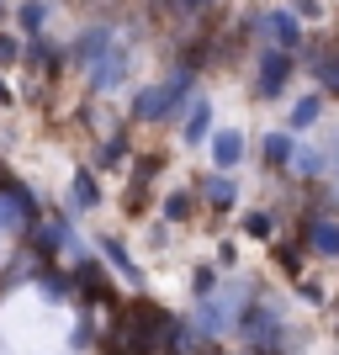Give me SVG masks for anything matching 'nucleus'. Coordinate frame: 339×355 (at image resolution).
I'll list each match as a JSON object with an SVG mask.
<instances>
[{
	"mask_svg": "<svg viewBox=\"0 0 339 355\" xmlns=\"http://www.w3.org/2000/svg\"><path fill=\"white\" fill-rule=\"evenodd\" d=\"M186 90H191V69H180L175 80H164V85L144 90V96L133 101V117H138V122H164V117H175Z\"/></svg>",
	"mask_w": 339,
	"mask_h": 355,
	"instance_id": "1",
	"label": "nucleus"
},
{
	"mask_svg": "<svg viewBox=\"0 0 339 355\" xmlns=\"http://www.w3.org/2000/svg\"><path fill=\"white\" fill-rule=\"evenodd\" d=\"M234 324H238V334L250 340V350H254V355H276V350H281V313L244 302Z\"/></svg>",
	"mask_w": 339,
	"mask_h": 355,
	"instance_id": "2",
	"label": "nucleus"
},
{
	"mask_svg": "<svg viewBox=\"0 0 339 355\" xmlns=\"http://www.w3.org/2000/svg\"><path fill=\"white\" fill-rule=\"evenodd\" d=\"M234 308H244V292H238V286H234V292H223V286H218V292H207L202 308H196V329H202V334H212V340H218V334H228V329H234V318H238Z\"/></svg>",
	"mask_w": 339,
	"mask_h": 355,
	"instance_id": "3",
	"label": "nucleus"
},
{
	"mask_svg": "<svg viewBox=\"0 0 339 355\" xmlns=\"http://www.w3.org/2000/svg\"><path fill=\"white\" fill-rule=\"evenodd\" d=\"M254 27L266 32L270 43L281 48V53H286V48H297V43H302V27H297V16H292V11H266V16H254Z\"/></svg>",
	"mask_w": 339,
	"mask_h": 355,
	"instance_id": "4",
	"label": "nucleus"
},
{
	"mask_svg": "<svg viewBox=\"0 0 339 355\" xmlns=\"http://www.w3.org/2000/svg\"><path fill=\"white\" fill-rule=\"evenodd\" d=\"M286 74H292V59H286L281 48H266V53H260V74H254V90H260V96H276V90L286 85Z\"/></svg>",
	"mask_w": 339,
	"mask_h": 355,
	"instance_id": "5",
	"label": "nucleus"
},
{
	"mask_svg": "<svg viewBox=\"0 0 339 355\" xmlns=\"http://www.w3.org/2000/svg\"><path fill=\"white\" fill-rule=\"evenodd\" d=\"M308 250L324 254V260H339V223L334 218H313L308 223Z\"/></svg>",
	"mask_w": 339,
	"mask_h": 355,
	"instance_id": "6",
	"label": "nucleus"
},
{
	"mask_svg": "<svg viewBox=\"0 0 339 355\" xmlns=\"http://www.w3.org/2000/svg\"><path fill=\"white\" fill-rule=\"evenodd\" d=\"M101 254H106V260H112V270H117V276H122V282H128V286H144V270H138V260H133V254H128V250H122V244H117V239H112V234L101 239Z\"/></svg>",
	"mask_w": 339,
	"mask_h": 355,
	"instance_id": "7",
	"label": "nucleus"
},
{
	"mask_svg": "<svg viewBox=\"0 0 339 355\" xmlns=\"http://www.w3.org/2000/svg\"><path fill=\"white\" fill-rule=\"evenodd\" d=\"M106 48H112V27H90V32H80V37H74V59L90 69V64L101 59Z\"/></svg>",
	"mask_w": 339,
	"mask_h": 355,
	"instance_id": "8",
	"label": "nucleus"
},
{
	"mask_svg": "<svg viewBox=\"0 0 339 355\" xmlns=\"http://www.w3.org/2000/svg\"><path fill=\"white\" fill-rule=\"evenodd\" d=\"M238 159H244V133H218L212 138V164H218L223 175H228Z\"/></svg>",
	"mask_w": 339,
	"mask_h": 355,
	"instance_id": "9",
	"label": "nucleus"
},
{
	"mask_svg": "<svg viewBox=\"0 0 339 355\" xmlns=\"http://www.w3.org/2000/svg\"><path fill=\"white\" fill-rule=\"evenodd\" d=\"M27 228V196L0 191V234H21Z\"/></svg>",
	"mask_w": 339,
	"mask_h": 355,
	"instance_id": "10",
	"label": "nucleus"
},
{
	"mask_svg": "<svg viewBox=\"0 0 339 355\" xmlns=\"http://www.w3.org/2000/svg\"><path fill=\"white\" fill-rule=\"evenodd\" d=\"M318 117H324V101H318V96H302V101H292V112H286V128L302 133V128H313Z\"/></svg>",
	"mask_w": 339,
	"mask_h": 355,
	"instance_id": "11",
	"label": "nucleus"
},
{
	"mask_svg": "<svg viewBox=\"0 0 339 355\" xmlns=\"http://www.w3.org/2000/svg\"><path fill=\"white\" fill-rule=\"evenodd\" d=\"M202 196L212 202V207H234V202H238V186H234V175H207L202 180Z\"/></svg>",
	"mask_w": 339,
	"mask_h": 355,
	"instance_id": "12",
	"label": "nucleus"
},
{
	"mask_svg": "<svg viewBox=\"0 0 339 355\" xmlns=\"http://www.w3.org/2000/svg\"><path fill=\"white\" fill-rule=\"evenodd\" d=\"M207 128H212V101H202V96H196L191 112H186V144H202Z\"/></svg>",
	"mask_w": 339,
	"mask_h": 355,
	"instance_id": "13",
	"label": "nucleus"
},
{
	"mask_svg": "<svg viewBox=\"0 0 339 355\" xmlns=\"http://www.w3.org/2000/svg\"><path fill=\"white\" fill-rule=\"evenodd\" d=\"M69 202L74 207H96V202H101V186H96V175H90V170H80V175H74V186H69Z\"/></svg>",
	"mask_w": 339,
	"mask_h": 355,
	"instance_id": "14",
	"label": "nucleus"
},
{
	"mask_svg": "<svg viewBox=\"0 0 339 355\" xmlns=\"http://www.w3.org/2000/svg\"><path fill=\"white\" fill-rule=\"evenodd\" d=\"M292 148H297L292 133H270V138H266V159L276 164V170H286V164H292Z\"/></svg>",
	"mask_w": 339,
	"mask_h": 355,
	"instance_id": "15",
	"label": "nucleus"
},
{
	"mask_svg": "<svg viewBox=\"0 0 339 355\" xmlns=\"http://www.w3.org/2000/svg\"><path fill=\"white\" fill-rule=\"evenodd\" d=\"M313 69H318V80H324L329 90H339V53H334V48H329L324 59H313Z\"/></svg>",
	"mask_w": 339,
	"mask_h": 355,
	"instance_id": "16",
	"label": "nucleus"
},
{
	"mask_svg": "<svg viewBox=\"0 0 339 355\" xmlns=\"http://www.w3.org/2000/svg\"><path fill=\"white\" fill-rule=\"evenodd\" d=\"M43 21H48V6H37V0H27V6H21V27H27V32H37V27H43Z\"/></svg>",
	"mask_w": 339,
	"mask_h": 355,
	"instance_id": "17",
	"label": "nucleus"
},
{
	"mask_svg": "<svg viewBox=\"0 0 339 355\" xmlns=\"http://www.w3.org/2000/svg\"><path fill=\"white\" fill-rule=\"evenodd\" d=\"M244 234L250 239H270V212H250V218H244Z\"/></svg>",
	"mask_w": 339,
	"mask_h": 355,
	"instance_id": "18",
	"label": "nucleus"
},
{
	"mask_svg": "<svg viewBox=\"0 0 339 355\" xmlns=\"http://www.w3.org/2000/svg\"><path fill=\"white\" fill-rule=\"evenodd\" d=\"M218 286H223V282H218V270H212V266H207V270H196V302H202L207 292H218Z\"/></svg>",
	"mask_w": 339,
	"mask_h": 355,
	"instance_id": "19",
	"label": "nucleus"
},
{
	"mask_svg": "<svg viewBox=\"0 0 339 355\" xmlns=\"http://www.w3.org/2000/svg\"><path fill=\"white\" fill-rule=\"evenodd\" d=\"M164 212H170V218H186V212H191V202H186V196H170V202H164Z\"/></svg>",
	"mask_w": 339,
	"mask_h": 355,
	"instance_id": "20",
	"label": "nucleus"
},
{
	"mask_svg": "<svg viewBox=\"0 0 339 355\" xmlns=\"http://www.w3.org/2000/svg\"><path fill=\"white\" fill-rule=\"evenodd\" d=\"M101 159H106V164H117V159H122V138H106V148H101Z\"/></svg>",
	"mask_w": 339,
	"mask_h": 355,
	"instance_id": "21",
	"label": "nucleus"
},
{
	"mask_svg": "<svg viewBox=\"0 0 339 355\" xmlns=\"http://www.w3.org/2000/svg\"><path fill=\"white\" fill-rule=\"evenodd\" d=\"M0 64H16V43L11 37H0Z\"/></svg>",
	"mask_w": 339,
	"mask_h": 355,
	"instance_id": "22",
	"label": "nucleus"
},
{
	"mask_svg": "<svg viewBox=\"0 0 339 355\" xmlns=\"http://www.w3.org/2000/svg\"><path fill=\"white\" fill-rule=\"evenodd\" d=\"M186 6H207V0H186Z\"/></svg>",
	"mask_w": 339,
	"mask_h": 355,
	"instance_id": "23",
	"label": "nucleus"
}]
</instances>
